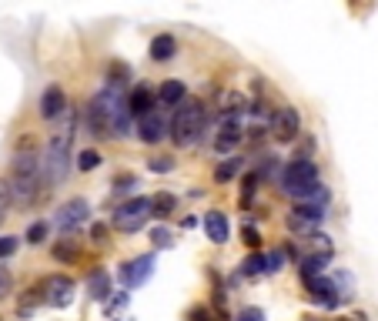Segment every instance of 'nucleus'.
<instances>
[{"label":"nucleus","instance_id":"20","mask_svg":"<svg viewBox=\"0 0 378 321\" xmlns=\"http://www.w3.org/2000/svg\"><path fill=\"white\" fill-rule=\"evenodd\" d=\"M174 54H178V41H174L171 33H161V37L151 41V57H154V60H171Z\"/></svg>","mask_w":378,"mask_h":321},{"label":"nucleus","instance_id":"4","mask_svg":"<svg viewBox=\"0 0 378 321\" xmlns=\"http://www.w3.org/2000/svg\"><path fill=\"white\" fill-rule=\"evenodd\" d=\"M41 177H44V157L37 154V151H21V154L14 157V177H11V188H14V201H33L37 194V184H41Z\"/></svg>","mask_w":378,"mask_h":321},{"label":"nucleus","instance_id":"17","mask_svg":"<svg viewBox=\"0 0 378 321\" xmlns=\"http://www.w3.org/2000/svg\"><path fill=\"white\" fill-rule=\"evenodd\" d=\"M201 228H204V234H208V241H214V244H224L228 238H231L228 218H224L221 211H208V214L201 218Z\"/></svg>","mask_w":378,"mask_h":321},{"label":"nucleus","instance_id":"9","mask_svg":"<svg viewBox=\"0 0 378 321\" xmlns=\"http://www.w3.org/2000/svg\"><path fill=\"white\" fill-rule=\"evenodd\" d=\"M151 275H154V255H137V258H131V261L121 268L124 288H141Z\"/></svg>","mask_w":378,"mask_h":321},{"label":"nucleus","instance_id":"7","mask_svg":"<svg viewBox=\"0 0 378 321\" xmlns=\"http://www.w3.org/2000/svg\"><path fill=\"white\" fill-rule=\"evenodd\" d=\"M241 134H245V107H224L221 121H218L214 147L218 151H231L234 144H241Z\"/></svg>","mask_w":378,"mask_h":321},{"label":"nucleus","instance_id":"3","mask_svg":"<svg viewBox=\"0 0 378 321\" xmlns=\"http://www.w3.org/2000/svg\"><path fill=\"white\" fill-rule=\"evenodd\" d=\"M74 127H78V117L67 114L64 124L51 134V141L44 147V181L47 184H61L70 171V144H74Z\"/></svg>","mask_w":378,"mask_h":321},{"label":"nucleus","instance_id":"10","mask_svg":"<svg viewBox=\"0 0 378 321\" xmlns=\"http://www.w3.org/2000/svg\"><path fill=\"white\" fill-rule=\"evenodd\" d=\"M44 301L54 305V308H67L74 301V281L67 275H54L44 281Z\"/></svg>","mask_w":378,"mask_h":321},{"label":"nucleus","instance_id":"11","mask_svg":"<svg viewBox=\"0 0 378 321\" xmlns=\"http://www.w3.org/2000/svg\"><path fill=\"white\" fill-rule=\"evenodd\" d=\"M298 131H301V117L295 107H278V111L271 114V134L278 141H295Z\"/></svg>","mask_w":378,"mask_h":321},{"label":"nucleus","instance_id":"32","mask_svg":"<svg viewBox=\"0 0 378 321\" xmlns=\"http://www.w3.org/2000/svg\"><path fill=\"white\" fill-rule=\"evenodd\" d=\"M147 167H151V171H171L174 164H171V157H151V164Z\"/></svg>","mask_w":378,"mask_h":321},{"label":"nucleus","instance_id":"21","mask_svg":"<svg viewBox=\"0 0 378 321\" xmlns=\"http://www.w3.org/2000/svg\"><path fill=\"white\" fill-rule=\"evenodd\" d=\"M238 171H241V157H228L224 164H218V171H214V181H221V184H224V181H231Z\"/></svg>","mask_w":378,"mask_h":321},{"label":"nucleus","instance_id":"13","mask_svg":"<svg viewBox=\"0 0 378 321\" xmlns=\"http://www.w3.org/2000/svg\"><path fill=\"white\" fill-rule=\"evenodd\" d=\"M305 288L312 291V301L315 305H325V308H335L338 305V288H335V281H328V278H305Z\"/></svg>","mask_w":378,"mask_h":321},{"label":"nucleus","instance_id":"5","mask_svg":"<svg viewBox=\"0 0 378 321\" xmlns=\"http://www.w3.org/2000/svg\"><path fill=\"white\" fill-rule=\"evenodd\" d=\"M204 124H208V111L201 100H184L174 117H171V141L178 147H188L194 144L201 134H204Z\"/></svg>","mask_w":378,"mask_h":321},{"label":"nucleus","instance_id":"18","mask_svg":"<svg viewBox=\"0 0 378 321\" xmlns=\"http://www.w3.org/2000/svg\"><path fill=\"white\" fill-rule=\"evenodd\" d=\"M88 291H90V298H94V301H104V305H107V301L114 298V295H111V275H107L104 268L90 271V275H88Z\"/></svg>","mask_w":378,"mask_h":321},{"label":"nucleus","instance_id":"22","mask_svg":"<svg viewBox=\"0 0 378 321\" xmlns=\"http://www.w3.org/2000/svg\"><path fill=\"white\" fill-rule=\"evenodd\" d=\"M245 275H268V255H261V251H255V255L248 258L245 265Z\"/></svg>","mask_w":378,"mask_h":321},{"label":"nucleus","instance_id":"15","mask_svg":"<svg viewBox=\"0 0 378 321\" xmlns=\"http://www.w3.org/2000/svg\"><path fill=\"white\" fill-rule=\"evenodd\" d=\"M154 104H157V94L151 88H134L131 94H127V107H131V117H147V114H154Z\"/></svg>","mask_w":378,"mask_h":321},{"label":"nucleus","instance_id":"8","mask_svg":"<svg viewBox=\"0 0 378 321\" xmlns=\"http://www.w3.org/2000/svg\"><path fill=\"white\" fill-rule=\"evenodd\" d=\"M88 214H90L88 201H84V198H70V201H64V204L54 211V228H57V231H64V234L78 231L80 224L88 221Z\"/></svg>","mask_w":378,"mask_h":321},{"label":"nucleus","instance_id":"23","mask_svg":"<svg viewBox=\"0 0 378 321\" xmlns=\"http://www.w3.org/2000/svg\"><path fill=\"white\" fill-rule=\"evenodd\" d=\"M74 161H78V167H80V171H94V167L100 164V154L94 151V147H84V151H80V154L74 157Z\"/></svg>","mask_w":378,"mask_h":321},{"label":"nucleus","instance_id":"1","mask_svg":"<svg viewBox=\"0 0 378 321\" xmlns=\"http://www.w3.org/2000/svg\"><path fill=\"white\" fill-rule=\"evenodd\" d=\"M88 121L94 127L98 137H124L127 127H131V107H127V98L121 94L117 84L104 88L98 98L88 104Z\"/></svg>","mask_w":378,"mask_h":321},{"label":"nucleus","instance_id":"14","mask_svg":"<svg viewBox=\"0 0 378 321\" xmlns=\"http://www.w3.org/2000/svg\"><path fill=\"white\" fill-rule=\"evenodd\" d=\"M322 218H325V204H298V208L291 211L288 224L295 231H308L315 224H322Z\"/></svg>","mask_w":378,"mask_h":321},{"label":"nucleus","instance_id":"30","mask_svg":"<svg viewBox=\"0 0 378 321\" xmlns=\"http://www.w3.org/2000/svg\"><path fill=\"white\" fill-rule=\"evenodd\" d=\"M281 265H285V255H281V251H271V255H268V275H278Z\"/></svg>","mask_w":378,"mask_h":321},{"label":"nucleus","instance_id":"24","mask_svg":"<svg viewBox=\"0 0 378 321\" xmlns=\"http://www.w3.org/2000/svg\"><path fill=\"white\" fill-rule=\"evenodd\" d=\"M47 231H51V224L47 221H33L31 228H27V244H41L47 238Z\"/></svg>","mask_w":378,"mask_h":321},{"label":"nucleus","instance_id":"34","mask_svg":"<svg viewBox=\"0 0 378 321\" xmlns=\"http://www.w3.org/2000/svg\"><path fill=\"white\" fill-rule=\"evenodd\" d=\"M90 234H94V241H100V238H104V224H94V228H90Z\"/></svg>","mask_w":378,"mask_h":321},{"label":"nucleus","instance_id":"26","mask_svg":"<svg viewBox=\"0 0 378 321\" xmlns=\"http://www.w3.org/2000/svg\"><path fill=\"white\" fill-rule=\"evenodd\" d=\"M234 321H265V311L255 308V305H248V308L238 311V318H234Z\"/></svg>","mask_w":378,"mask_h":321},{"label":"nucleus","instance_id":"12","mask_svg":"<svg viewBox=\"0 0 378 321\" xmlns=\"http://www.w3.org/2000/svg\"><path fill=\"white\" fill-rule=\"evenodd\" d=\"M167 131H171V124L161 117V111L147 114V117L137 121V137H141L145 144H161V141L167 137Z\"/></svg>","mask_w":378,"mask_h":321},{"label":"nucleus","instance_id":"2","mask_svg":"<svg viewBox=\"0 0 378 321\" xmlns=\"http://www.w3.org/2000/svg\"><path fill=\"white\" fill-rule=\"evenodd\" d=\"M281 188L288 191L291 198H298L301 204H325V201H328L325 184H318V164L308 161V157H295V161L285 167Z\"/></svg>","mask_w":378,"mask_h":321},{"label":"nucleus","instance_id":"19","mask_svg":"<svg viewBox=\"0 0 378 321\" xmlns=\"http://www.w3.org/2000/svg\"><path fill=\"white\" fill-rule=\"evenodd\" d=\"M184 100H188V88L181 80H164L157 90V104H164V107H181Z\"/></svg>","mask_w":378,"mask_h":321},{"label":"nucleus","instance_id":"25","mask_svg":"<svg viewBox=\"0 0 378 321\" xmlns=\"http://www.w3.org/2000/svg\"><path fill=\"white\" fill-rule=\"evenodd\" d=\"M11 201H14V188H11V181H0V221L7 218V208H11Z\"/></svg>","mask_w":378,"mask_h":321},{"label":"nucleus","instance_id":"6","mask_svg":"<svg viewBox=\"0 0 378 321\" xmlns=\"http://www.w3.org/2000/svg\"><path fill=\"white\" fill-rule=\"evenodd\" d=\"M151 218H154V201H151V198H131V201H124L121 208L114 211L111 224L121 234H137L147 221H151Z\"/></svg>","mask_w":378,"mask_h":321},{"label":"nucleus","instance_id":"28","mask_svg":"<svg viewBox=\"0 0 378 321\" xmlns=\"http://www.w3.org/2000/svg\"><path fill=\"white\" fill-rule=\"evenodd\" d=\"M151 241L157 244V248H171V231H167V228H154V231H151Z\"/></svg>","mask_w":378,"mask_h":321},{"label":"nucleus","instance_id":"31","mask_svg":"<svg viewBox=\"0 0 378 321\" xmlns=\"http://www.w3.org/2000/svg\"><path fill=\"white\" fill-rule=\"evenodd\" d=\"M14 288V281H11V271L7 268H0V298H7Z\"/></svg>","mask_w":378,"mask_h":321},{"label":"nucleus","instance_id":"27","mask_svg":"<svg viewBox=\"0 0 378 321\" xmlns=\"http://www.w3.org/2000/svg\"><path fill=\"white\" fill-rule=\"evenodd\" d=\"M17 238H11V234H4V238H0V261H4V258H11L14 251H17Z\"/></svg>","mask_w":378,"mask_h":321},{"label":"nucleus","instance_id":"29","mask_svg":"<svg viewBox=\"0 0 378 321\" xmlns=\"http://www.w3.org/2000/svg\"><path fill=\"white\" fill-rule=\"evenodd\" d=\"M154 201V211L157 214H167V211L174 208V198H171V194H157V198H151Z\"/></svg>","mask_w":378,"mask_h":321},{"label":"nucleus","instance_id":"33","mask_svg":"<svg viewBox=\"0 0 378 321\" xmlns=\"http://www.w3.org/2000/svg\"><path fill=\"white\" fill-rule=\"evenodd\" d=\"M54 258H61V261H74V248H67V244H57V248H54Z\"/></svg>","mask_w":378,"mask_h":321},{"label":"nucleus","instance_id":"16","mask_svg":"<svg viewBox=\"0 0 378 321\" xmlns=\"http://www.w3.org/2000/svg\"><path fill=\"white\" fill-rule=\"evenodd\" d=\"M64 111H67L64 90L57 88V84H51V88L44 90V98H41V117H44V121H57V117H64Z\"/></svg>","mask_w":378,"mask_h":321}]
</instances>
